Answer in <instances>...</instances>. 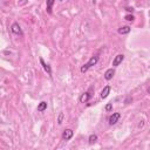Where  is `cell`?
Masks as SVG:
<instances>
[{"mask_svg":"<svg viewBox=\"0 0 150 150\" xmlns=\"http://www.w3.org/2000/svg\"><path fill=\"white\" fill-rule=\"evenodd\" d=\"M46 109H47V102H46V101H41L39 104H38V111L42 112V111H45Z\"/></svg>","mask_w":150,"mask_h":150,"instance_id":"8fae6325","label":"cell"},{"mask_svg":"<svg viewBox=\"0 0 150 150\" xmlns=\"http://www.w3.org/2000/svg\"><path fill=\"white\" fill-rule=\"evenodd\" d=\"M97 62H99V56H97V55H94V56H91V58L89 59V61H88L87 63H85V65L81 67V73H86V72H87L90 67L95 66Z\"/></svg>","mask_w":150,"mask_h":150,"instance_id":"6da1fadb","label":"cell"},{"mask_svg":"<svg viewBox=\"0 0 150 150\" xmlns=\"http://www.w3.org/2000/svg\"><path fill=\"white\" fill-rule=\"evenodd\" d=\"M123 60H124V55L123 54H117L115 56V59L112 60V67H117L120 63H122Z\"/></svg>","mask_w":150,"mask_h":150,"instance_id":"5b68a950","label":"cell"},{"mask_svg":"<svg viewBox=\"0 0 150 150\" xmlns=\"http://www.w3.org/2000/svg\"><path fill=\"white\" fill-rule=\"evenodd\" d=\"M55 3V0H47L46 3V11L48 14H52L53 13V5Z\"/></svg>","mask_w":150,"mask_h":150,"instance_id":"9c48e42d","label":"cell"},{"mask_svg":"<svg viewBox=\"0 0 150 150\" xmlns=\"http://www.w3.org/2000/svg\"><path fill=\"white\" fill-rule=\"evenodd\" d=\"M149 15H150V11H149Z\"/></svg>","mask_w":150,"mask_h":150,"instance_id":"44dd1931","label":"cell"},{"mask_svg":"<svg viewBox=\"0 0 150 150\" xmlns=\"http://www.w3.org/2000/svg\"><path fill=\"white\" fill-rule=\"evenodd\" d=\"M11 32H12L13 34H15V35H24V33H22V31H21V27L19 26L18 22H13V24H12V26H11Z\"/></svg>","mask_w":150,"mask_h":150,"instance_id":"3957f363","label":"cell"},{"mask_svg":"<svg viewBox=\"0 0 150 150\" xmlns=\"http://www.w3.org/2000/svg\"><path fill=\"white\" fill-rule=\"evenodd\" d=\"M130 101H133V99H131V97L129 96V97H127V100H125V103H128V102H130Z\"/></svg>","mask_w":150,"mask_h":150,"instance_id":"ac0fdd59","label":"cell"},{"mask_svg":"<svg viewBox=\"0 0 150 150\" xmlns=\"http://www.w3.org/2000/svg\"><path fill=\"white\" fill-rule=\"evenodd\" d=\"M74 135V131L72 129H65L62 133V140L63 141H69Z\"/></svg>","mask_w":150,"mask_h":150,"instance_id":"277c9868","label":"cell"},{"mask_svg":"<svg viewBox=\"0 0 150 150\" xmlns=\"http://www.w3.org/2000/svg\"><path fill=\"white\" fill-rule=\"evenodd\" d=\"M97 140H99V137H97V135H95V134H91V135H89V137H88V142H89V144L96 143Z\"/></svg>","mask_w":150,"mask_h":150,"instance_id":"4fadbf2b","label":"cell"},{"mask_svg":"<svg viewBox=\"0 0 150 150\" xmlns=\"http://www.w3.org/2000/svg\"><path fill=\"white\" fill-rule=\"evenodd\" d=\"M124 19L127 21H134L135 20V16L133 15V14H127L125 16H124Z\"/></svg>","mask_w":150,"mask_h":150,"instance_id":"5bb4252c","label":"cell"},{"mask_svg":"<svg viewBox=\"0 0 150 150\" xmlns=\"http://www.w3.org/2000/svg\"><path fill=\"white\" fill-rule=\"evenodd\" d=\"M106 110H107V111H111V110H112V103H108V104L106 106Z\"/></svg>","mask_w":150,"mask_h":150,"instance_id":"2e32d148","label":"cell"},{"mask_svg":"<svg viewBox=\"0 0 150 150\" xmlns=\"http://www.w3.org/2000/svg\"><path fill=\"white\" fill-rule=\"evenodd\" d=\"M40 63H41L42 68L45 69V72L49 75V76H52V68H50V66H49V65H47V63L44 61V59H42V58H40Z\"/></svg>","mask_w":150,"mask_h":150,"instance_id":"52a82bcc","label":"cell"},{"mask_svg":"<svg viewBox=\"0 0 150 150\" xmlns=\"http://www.w3.org/2000/svg\"><path fill=\"white\" fill-rule=\"evenodd\" d=\"M125 11L129 12V13H133V12H134V8H133V7H125Z\"/></svg>","mask_w":150,"mask_h":150,"instance_id":"e0dca14e","label":"cell"},{"mask_svg":"<svg viewBox=\"0 0 150 150\" xmlns=\"http://www.w3.org/2000/svg\"><path fill=\"white\" fill-rule=\"evenodd\" d=\"M110 93V86H106L101 91V99H107Z\"/></svg>","mask_w":150,"mask_h":150,"instance_id":"30bf717a","label":"cell"},{"mask_svg":"<svg viewBox=\"0 0 150 150\" xmlns=\"http://www.w3.org/2000/svg\"><path fill=\"white\" fill-rule=\"evenodd\" d=\"M114 75H115V69H114V68H109V69H107L106 73H104V79H106L107 81H110L112 78H114Z\"/></svg>","mask_w":150,"mask_h":150,"instance_id":"8992f818","label":"cell"},{"mask_svg":"<svg viewBox=\"0 0 150 150\" xmlns=\"http://www.w3.org/2000/svg\"><path fill=\"white\" fill-rule=\"evenodd\" d=\"M148 93H150V88H149V89H148Z\"/></svg>","mask_w":150,"mask_h":150,"instance_id":"d6986e66","label":"cell"},{"mask_svg":"<svg viewBox=\"0 0 150 150\" xmlns=\"http://www.w3.org/2000/svg\"><path fill=\"white\" fill-rule=\"evenodd\" d=\"M130 29H131V28H130L129 26H122V27L119 28V33L122 34V35H124V34L130 33Z\"/></svg>","mask_w":150,"mask_h":150,"instance_id":"7c38bea8","label":"cell"},{"mask_svg":"<svg viewBox=\"0 0 150 150\" xmlns=\"http://www.w3.org/2000/svg\"><path fill=\"white\" fill-rule=\"evenodd\" d=\"M90 97H91V95L87 91V93H83L82 95L80 96V99H79V101L81 102V103H87L89 100H90Z\"/></svg>","mask_w":150,"mask_h":150,"instance_id":"ba28073f","label":"cell"},{"mask_svg":"<svg viewBox=\"0 0 150 150\" xmlns=\"http://www.w3.org/2000/svg\"><path fill=\"white\" fill-rule=\"evenodd\" d=\"M120 117H121V114H120V112H112V114L109 116V119H108L109 124H110V125H114V124H116V123H117V121L120 120Z\"/></svg>","mask_w":150,"mask_h":150,"instance_id":"7a4b0ae2","label":"cell"},{"mask_svg":"<svg viewBox=\"0 0 150 150\" xmlns=\"http://www.w3.org/2000/svg\"><path fill=\"white\" fill-rule=\"evenodd\" d=\"M59 1H63V0H59Z\"/></svg>","mask_w":150,"mask_h":150,"instance_id":"ffe728a7","label":"cell"},{"mask_svg":"<svg viewBox=\"0 0 150 150\" xmlns=\"http://www.w3.org/2000/svg\"><path fill=\"white\" fill-rule=\"evenodd\" d=\"M63 119H65V114H63V112H60L59 116H58V124H61Z\"/></svg>","mask_w":150,"mask_h":150,"instance_id":"9a60e30c","label":"cell"}]
</instances>
